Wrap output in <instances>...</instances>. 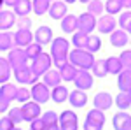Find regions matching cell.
<instances>
[{"label":"cell","mask_w":131,"mask_h":130,"mask_svg":"<svg viewBox=\"0 0 131 130\" xmlns=\"http://www.w3.org/2000/svg\"><path fill=\"white\" fill-rule=\"evenodd\" d=\"M51 56L52 62L56 63V67L60 69L61 65H65L68 62V40L63 37H56L51 42Z\"/></svg>","instance_id":"6da1fadb"},{"label":"cell","mask_w":131,"mask_h":130,"mask_svg":"<svg viewBox=\"0 0 131 130\" xmlns=\"http://www.w3.org/2000/svg\"><path fill=\"white\" fill-rule=\"evenodd\" d=\"M68 62H70L72 65H75L77 69H82V70H89L93 67V63H94V56H93V53L86 49H75L68 53Z\"/></svg>","instance_id":"7a4b0ae2"},{"label":"cell","mask_w":131,"mask_h":130,"mask_svg":"<svg viewBox=\"0 0 131 130\" xmlns=\"http://www.w3.org/2000/svg\"><path fill=\"white\" fill-rule=\"evenodd\" d=\"M51 63H52V58H51L49 55H46V53H40L39 56H35L33 60H31V72L33 74H37V76H44L47 70L51 69Z\"/></svg>","instance_id":"3957f363"},{"label":"cell","mask_w":131,"mask_h":130,"mask_svg":"<svg viewBox=\"0 0 131 130\" xmlns=\"http://www.w3.org/2000/svg\"><path fill=\"white\" fill-rule=\"evenodd\" d=\"M7 62H9L10 69L16 70V69H21V67H26V63H28V56H26L25 49H21V48H12V49H9Z\"/></svg>","instance_id":"277c9868"},{"label":"cell","mask_w":131,"mask_h":130,"mask_svg":"<svg viewBox=\"0 0 131 130\" xmlns=\"http://www.w3.org/2000/svg\"><path fill=\"white\" fill-rule=\"evenodd\" d=\"M94 28H96V16H93L89 12H84V14H81L77 18V30L81 33L89 35Z\"/></svg>","instance_id":"5b68a950"},{"label":"cell","mask_w":131,"mask_h":130,"mask_svg":"<svg viewBox=\"0 0 131 130\" xmlns=\"http://www.w3.org/2000/svg\"><path fill=\"white\" fill-rule=\"evenodd\" d=\"M21 109V116H23V121H33L37 120V118H40V104H37V102H25L23 104V107Z\"/></svg>","instance_id":"8992f818"},{"label":"cell","mask_w":131,"mask_h":130,"mask_svg":"<svg viewBox=\"0 0 131 130\" xmlns=\"http://www.w3.org/2000/svg\"><path fill=\"white\" fill-rule=\"evenodd\" d=\"M58 125H60V130H77L79 127L77 114L72 111H63L61 116L58 118Z\"/></svg>","instance_id":"52a82bcc"},{"label":"cell","mask_w":131,"mask_h":130,"mask_svg":"<svg viewBox=\"0 0 131 130\" xmlns=\"http://www.w3.org/2000/svg\"><path fill=\"white\" fill-rule=\"evenodd\" d=\"M31 99H33V102H37V104H44V102H47L51 97V91L49 88L44 84V83H35L33 84V88H31L30 91Z\"/></svg>","instance_id":"ba28073f"},{"label":"cell","mask_w":131,"mask_h":130,"mask_svg":"<svg viewBox=\"0 0 131 130\" xmlns=\"http://www.w3.org/2000/svg\"><path fill=\"white\" fill-rule=\"evenodd\" d=\"M14 76H16L18 83H21V84H35L37 79H39V76L33 74L28 65L26 67H21V69H16L14 70Z\"/></svg>","instance_id":"9c48e42d"},{"label":"cell","mask_w":131,"mask_h":130,"mask_svg":"<svg viewBox=\"0 0 131 130\" xmlns=\"http://www.w3.org/2000/svg\"><path fill=\"white\" fill-rule=\"evenodd\" d=\"M73 84L77 86V90H89L91 86H93V76H91L88 70H82L79 69L77 70V74H75V77H73Z\"/></svg>","instance_id":"30bf717a"},{"label":"cell","mask_w":131,"mask_h":130,"mask_svg":"<svg viewBox=\"0 0 131 130\" xmlns=\"http://www.w3.org/2000/svg\"><path fill=\"white\" fill-rule=\"evenodd\" d=\"M112 104H114V99H112V95L108 91H100V93H96V97H94V107L100 111H107L112 107Z\"/></svg>","instance_id":"8fae6325"},{"label":"cell","mask_w":131,"mask_h":130,"mask_svg":"<svg viewBox=\"0 0 131 130\" xmlns=\"http://www.w3.org/2000/svg\"><path fill=\"white\" fill-rule=\"evenodd\" d=\"M67 4L65 2H61V0H56V2H52L49 5V16L52 20H63L65 16H67Z\"/></svg>","instance_id":"7c38bea8"},{"label":"cell","mask_w":131,"mask_h":130,"mask_svg":"<svg viewBox=\"0 0 131 130\" xmlns=\"http://www.w3.org/2000/svg\"><path fill=\"white\" fill-rule=\"evenodd\" d=\"M96 28L101 33H112V32L115 30V20H114V16L107 14V16H101L100 20H96Z\"/></svg>","instance_id":"4fadbf2b"},{"label":"cell","mask_w":131,"mask_h":130,"mask_svg":"<svg viewBox=\"0 0 131 130\" xmlns=\"http://www.w3.org/2000/svg\"><path fill=\"white\" fill-rule=\"evenodd\" d=\"M112 123H114L115 130H131V116L128 112H117Z\"/></svg>","instance_id":"5bb4252c"},{"label":"cell","mask_w":131,"mask_h":130,"mask_svg":"<svg viewBox=\"0 0 131 130\" xmlns=\"http://www.w3.org/2000/svg\"><path fill=\"white\" fill-rule=\"evenodd\" d=\"M33 39H35L37 44H40V46L42 44H47V42L52 40V30H51L49 27H40V28H37Z\"/></svg>","instance_id":"9a60e30c"},{"label":"cell","mask_w":131,"mask_h":130,"mask_svg":"<svg viewBox=\"0 0 131 130\" xmlns=\"http://www.w3.org/2000/svg\"><path fill=\"white\" fill-rule=\"evenodd\" d=\"M68 100L73 107H84L88 102V95L82 90H73L72 93H68Z\"/></svg>","instance_id":"2e32d148"},{"label":"cell","mask_w":131,"mask_h":130,"mask_svg":"<svg viewBox=\"0 0 131 130\" xmlns=\"http://www.w3.org/2000/svg\"><path fill=\"white\" fill-rule=\"evenodd\" d=\"M117 76H119V79H117V86L121 88V91H129L131 90V70L122 69Z\"/></svg>","instance_id":"e0dca14e"},{"label":"cell","mask_w":131,"mask_h":130,"mask_svg":"<svg viewBox=\"0 0 131 130\" xmlns=\"http://www.w3.org/2000/svg\"><path fill=\"white\" fill-rule=\"evenodd\" d=\"M14 35V44L16 46H28L31 44V39H33V35H31L30 30H18L16 33H12Z\"/></svg>","instance_id":"ac0fdd59"},{"label":"cell","mask_w":131,"mask_h":130,"mask_svg":"<svg viewBox=\"0 0 131 130\" xmlns=\"http://www.w3.org/2000/svg\"><path fill=\"white\" fill-rule=\"evenodd\" d=\"M77 67L75 65H72L70 62H67L65 65H61L60 69H58V72H60L61 79L63 81H73V77H75V74H77Z\"/></svg>","instance_id":"d6986e66"},{"label":"cell","mask_w":131,"mask_h":130,"mask_svg":"<svg viewBox=\"0 0 131 130\" xmlns=\"http://www.w3.org/2000/svg\"><path fill=\"white\" fill-rule=\"evenodd\" d=\"M16 23V16L10 11H0V30H9Z\"/></svg>","instance_id":"ffe728a7"},{"label":"cell","mask_w":131,"mask_h":130,"mask_svg":"<svg viewBox=\"0 0 131 130\" xmlns=\"http://www.w3.org/2000/svg\"><path fill=\"white\" fill-rule=\"evenodd\" d=\"M110 42H112V46H115V48H122L124 44L129 42V39H128V33L124 30H114L110 33Z\"/></svg>","instance_id":"44dd1931"},{"label":"cell","mask_w":131,"mask_h":130,"mask_svg":"<svg viewBox=\"0 0 131 130\" xmlns=\"http://www.w3.org/2000/svg\"><path fill=\"white\" fill-rule=\"evenodd\" d=\"M61 30L65 32V33H73V32L77 30V16H73V14L65 16L61 20Z\"/></svg>","instance_id":"7402d4cb"},{"label":"cell","mask_w":131,"mask_h":130,"mask_svg":"<svg viewBox=\"0 0 131 130\" xmlns=\"http://www.w3.org/2000/svg\"><path fill=\"white\" fill-rule=\"evenodd\" d=\"M60 83H61V76H60L58 70H51L49 69L46 74H44V84H46V86H52V88H54V86H58Z\"/></svg>","instance_id":"603a6c76"},{"label":"cell","mask_w":131,"mask_h":130,"mask_svg":"<svg viewBox=\"0 0 131 130\" xmlns=\"http://www.w3.org/2000/svg\"><path fill=\"white\" fill-rule=\"evenodd\" d=\"M14 48V35L10 32H4L0 33V51H9Z\"/></svg>","instance_id":"cb8c5ba5"},{"label":"cell","mask_w":131,"mask_h":130,"mask_svg":"<svg viewBox=\"0 0 131 130\" xmlns=\"http://www.w3.org/2000/svg\"><path fill=\"white\" fill-rule=\"evenodd\" d=\"M51 97H52V100L56 102V104H61V102H65V100L68 99V90L65 88V86H54L52 88V91H51Z\"/></svg>","instance_id":"d4e9b609"},{"label":"cell","mask_w":131,"mask_h":130,"mask_svg":"<svg viewBox=\"0 0 131 130\" xmlns=\"http://www.w3.org/2000/svg\"><path fill=\"white\" fill-rule=\"evenodd\" d=\"M30 11H31L30 0H18V4L14 5V14H18V16H28Z\"/></svg>","instance_id":"484cf974"},{"label":"cell","mask_w":131,"mask_h":130,"mask_svg":"<svg viewBox=\"0 0 131 130\" xmlns=\"http://www.w3.org/2000/svg\"><path fill=\"white\" fill-rule=\"evenodd\" d=\"M49 5H51V0H33L31 2V9H33L35 14H39V16L46 14L49 11Z\"/></svg>","instance_id":"4316f807"},{"label":"cell","mask_w":131,"mask_h":130,"mask_svg":"<svg viewBox=\"0 0 131 130\" xmlns=\"http://www.w3.org/2000/svg\"><path fill=\"white\" fill-rule=\"evenodd\" d=\"M10 65L7 58H0V84H4V83H7L10 77Z\"/></svg>","instance_id":"83f0119b"},{"label":"cell","mask_w":131,"mask_h":130,"mask_svg":"<svg viewBox=\"0 0 131 130\" xmlns=\"http://www.w3.org/2000/svg\"><path fill=\"white\" fill-rule=\"evenodd\" d=\"M105 63H107V72L108 74H119L122 70V63H121V60L119 58H115V56H112V58H107L105 60Z\"/></svg>","instance_id":"f1b7e54d"},{"label":"cell","mask_w":131,"mask_h":130,"mask_svg":"<svg viewBox=\"0 0 131 130\" xmlns=\"http://www.w3.org/2000/svg\"><path fill=\"white\" fill-rule=\"evenodd\" d=\"M16 86L14 84H9V83H4L2 84V88H0V97L2 99H5V100H14V97H16Z\"/></svg>","instance_id":"f546056e"},{"label":"cell","mask_w":131,"mask_h":130,"mask_svg":"<svg viewBox=\"0 0 131 130\" xmlns=\"http://www.w3.org/2000/svg\"><path fill=\"white\" fill-rule=\"evenodd\" d=\"M93 74L96 76V77H105L108 72H107V63H105V60H94V63H93Z\"/></svg>","instance_id":"4dcf8cb0"},{"label":"cell","mask_w":131,"mask_h":130,"mask_svg":"<svg viewBox=\"0 0 131 130\" xmlns=\"http://www.w3.org/2000/svg\"><path fill=\"white\" fill-rule=\"evenodd\" d=\"M101 46V40L100 37H96V35H88V42H86V51H89V53H96V51L100 49Z\"/></svg>","instance_id":"1f68e13d"},{"label":"cell","mask_w":131,"mask_h":130,"mask_svg":"<svg viewBox=\"0 0 131 130\" xmlns=\"http://www.w3.org/2000/svg\"><path fill=\"white\" fill-rule=\"evenodd\" d=\"M103 7L112 16V14H119L121 12L122 4H121V0H107V4H103Z\"/></svg>","instance_id":"d6a6232c"},{"label":"cell","mask_w":131,"mask_h":130,"mask_svg":"<svg viewBox=\"0 0 131 130\" xmlns=\"http://www.w3.org/2000/svg\"><path fill=\"white\" fill-rule=\"evenodd\" d=\"M103 11H105V7H103L101 0H89V2H88V12H89V14L98 16V14H101Z\"/></svg>","instance_id":"836d02e7"},{"label":"cell","mask_w":131,"mask_h":130,"mask_svg":"<svg viewBox=\"0 0 131 130\" xmlns=\"http://www.w3.org/2000/svg\"><path fill=\"white\" fill-rule=\"evenodd\" d=\"M115 106H117L121 111L129 107L131 104H129V95H128V91H121V93L115 97Z\"/></svg>","instance_id":"e575fe53"},{"label":"cell","mask_w":131,"mask_h":130,"mask_svg":"<svg viewBox=\"0 0 131 130\" xmlns=\"http://www.w3.org/2000/svg\"><path fill=\"white\" fill-rule=\"evenodd\" d=\"M25 53H26L28 60H33L35 56H39V55L42 53V46H40V44H37V42H31V44H28V46H26Z\"/></svg>","instance_id":"d590c367"},{"label":"cell","mask_w":131,"mask_h":130,"mask_svg":"<svg viewBox=\"0 0 131 130\" xmlns=\"http://www.w3.org/2000/svg\"><path fill=\"white\" fill-rule=\"evenodd\" d=\"M73 46L77 48V49H86V42H88V35L86 33H81V32H75L73 33Z\"/></svg>","instance_id":"8d00e7d4"},{"label":"cell","mask_w":131,"mask_h":130,"mask_svg":"<svg viewBox=\"0 0 131 130\" xmlns=\"http://www.w3.org/2000/svg\"><path fill=\"white\" fill-rule=\"evenodd\" d=\"M88 120L96 121V123H100V125H105V112L94 107V109H91L89 112H88Z\"/></svg>","instance_id":"74e56055"},{"label":"cell","mask_w":131,"mask_h":130,"mask_svg":"<svg viewBox=\"0 0 131 130\" xmlns=\"http://www.w3.org/2000/svg\"><path fill=\"white\" fill-rule=\"evenodd\" d=\"M42 121L46 123V127H56L58 125V114L54 111H47L44 116H42Z\"/></svg>","instance_id":"f35d334b"},{"label":"cell","mask_w":131,"mask_h":130,"mask_svg":"<svg viewBox=\"0 0 131 130\" xmlns=\"http://www.w3.org/2000/svg\"><path fill=\"white\" fill-rule=\"evenodd\" d=\"M30 97L31 95H30V90H28V88H18V90H16V97H14V100L25 104V102L30 100Z\"/></svg>","instance_id":"ab89813d"},{"label":"cell","mask_w":131,"mask_h":130,"mask_svg":"<svg viewBox=\"0 0 131 130\" xmlns=\"http://www.w3.org/2000/svg\"><path fill=\"white\" fill-rule=\"evenodd\" d=\"M14 125H18V123H21L23 121V116H21V109L19 107H12V109L9 111V116H7Z\"/></svg>","instance_id":"60d3db41"},{"label":"cell","mask_w":131,"mask_h":130,"mask_svg":"<svg viewBox=\"0 0 131 130\" xmlns=\"http://www.w3.org/2000/svg\"><path fill=\"white\" fill-rule=\"evenodd\" d=\"M129 23H131V9L128 11H124L121 14V18H119V25H121L122 28H124V32H126V28L129 27Z\"/></svg>","instance_id":"b9f144b4"},{"label":"cell","mask_w":131,"mask_h":130,"mask_svg":"<svg viewBox=\"0 0 131 130\" xmlns=\"http://www.w3.org/2000/svg\"><path fill=\"white\" fill-rule=\"evenodd\" d=\"M119 60H121V63H122V69L131 70V51H122Z\"/></svg>","instance_id":"7bdbcfd3"},{"label":"cell","mask_w":131,"mask_h":130,"mask_svg":"<svg viewBox=\"0 0 131 130\" xmlns=\"http://www.w3.org/2000/svg\"><path fill=\"white\" fill-rule=\"evenodd\" d=\"M31 27V21L28 20V16H19L18 18V28L19 30H28Z\"/></svg>","instance_id":"ee69618b"},{"label":"cell","mask_w":131,"mask_h":130,"mask_svg":"<svg viewBox=\"0 0 131 130\" xmlns=\"http://www.w3.org/2000/svg\"><path fill=\"white\" fill-rule=\"evenodd\" d=\"M103 128V125H100V123H96V121H91L86 118V121H84V130H101Z\"/></svg>","instance_id":"f6af8a7d"},{"label":"cell","mask_w":131,"mask_h":130,"mask_svg":"<svg viewBox=\"0 0 131 130\" xmlns=\"http://www.w3.org/2000/svg\"><path fill=\"white\" fill-rule=\"evenodd\" d=\"M14 127H16V125H14L7 116L0 120V130H14Z\"/></svg>","instance_id":"bcb514c9"},{"label":"cell","mask_w":131,"mask_h":130,"mask_svg":"<svg viewBox=\"0 0 131 130\" xmlns=\"http://www.w3.org/2000/svg\"><path fill=\"white\" fill-rule=\"evenodd\" d=\"M30 123H31L30 130H44V128H46V123L42 121V118H37V120L30 121Z\"/></svg>","instance_id":"7dc6e473"},{"label":"cell","mask_w":131,"mask_h":130,"mask_svg":"<svg viewBox=\"0 0 131 130\" xmlns=\"http://www.w3.org/2000/svg\"><path fill=\"white\" fill-rule=\"evenodd\" d=\"M9 100H5V99H2V97H0V112H4V111H7L9 109Z\"/></svg>","instance_id":"c3c4849f"},{"label":"cell","mask_w":131,"mask_h":130,"mask_svg":"<svg viewBox=\"0 0 131 130\" xmlns=\"http://www.w3.org/2000/svg\"><path fill=\"white\" fill-rule=\"evenodd\" d=\"M4 4H5V5H9V7H14V5L18 4V0H4Z\"/></svg>","instance_id":"681fc988"},{"label":"cell","mask_w":131,"mask_h":130,"mask_svg":"<svg viewBox=\"0 0 131 130\" xmlns=\"http://www.w3.org/2000/svg\"><path fill=\"white\" fill-rule=\"evenodd\" d=\"M122 7H126V9H131V0H121Z\"/></svg>","instance_id":"f907efd6"},{"label":"cell","mask_w":131,"mask_h":130,"mask_svg":"<svg viewBox=\"0 0 131 130\" xmlns=\"http://www.w3.org/2000/svg\"><path fill=\"white\" fill-rule=\"evenodd\" d=\"M44 130H60V127H58V125H56V127H46Z\"/></svg>","instance_id":"816d5d0a"},{"label":"cell","mask_w":131,"mask_h":130,"mask_svg":"<svg viewBox=\"0 0 131 130\" xmlns=\"http://www.w3.org/2000/svg\"><path fill=\"white\" fill-rule=\"evenodd\" d=\"M63 2H65V4H73L75 0H63Z\"/></svg>","instance_id":"f5cc1de1"},{"label":"cell","mask_w":131,"mask_h":130,"mask_svg":"<svg viewBox=\"0 0 131 130\" xmlns=\"http://www.w3.org/2000/svg\"><path fill=\"white\" fill-rule=\"evenodd\" d=\"M126 32H129V33H131V23H129V27L126 28Z\"/></svg>","instance_id":"db71d44e"},{"label":"cell","mask_w":131,"mask_h":130,"mask_svg":"<svg viewBox=\"0 0 131 130\" xmlns=\"http://www.w3.org/2000/svg\"><path fill=\"white\" fill-rule=\"evenodd\" d=\"M79 2H82V4H88V2H89V0H79Z\"/></svg>","instance_id":"11a10c76"},{"label":"cell","mask_w":131,"mask_h":130,"mask_svg":"<svg viewBox=\"0 0 131 130\" xmlns=\"http://www.w3.org/2000/svg\"><path fill=\"white\" fill-rule=\"evenodd\" d=\"M128 95H129V104H131V90L128 91Z\"/></svg>","instance_id":"9f6ffc18"},{"label":"cell","mask_w":131,"mask_h":130,"mask_svg":"<svg viewBox=\"0 0 131 130\" xmlns=\"http://www.w3.org/2000/svg\"><path fill=\"white\" fill-rule=\"evenodd\" d=\"M2 5H4V0H0V7H2Z\"/></svg>","instance_id":"6f0895ef"},{"label":"cell","mask_w":131,"mask_h":130,"mask_svg":"<svg viewBox=\"0 0 131 130\" xmlns=\"http://www.w3.org/2000/svg\"><path fill=\"white\" fill-rule=\"evenodd\" d=\"M14 130H21V128H18V127H14Z\"/></svg>","instance_id":"680465c9"}]
</instances>
